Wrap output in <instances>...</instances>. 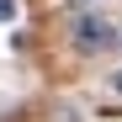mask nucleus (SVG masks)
<instances>
[{"label": "nucleus", "mask_w": 122, "mask_h": 122, "mask_svg": "<svg viewBox=\"0 0 122 122\" xmlns=\"http://www.w3.org/2000/svg\"><path fill=\"white\" fill-rule=\"evenodd\" d=\"M112 90H117V96H122V69H117V74H112Z\"/></svg>", "instance_id": "obj_3"}, {"label": "nucleus", "mask_w": 122, "mask_h": 122, "mask_svg": "<svg viewBox=\"0 0 122 122\" xmlns=\"http://www.w3.org/2000/svg\"><path fill=\"white\" fill-rule=\"evenodd\" d=\"M117 27L106 21L101 11H80L74 21H69V48L74 53H106V48H117Z\"/></svg>", "instance_id": "obj_1"}, {"label": "nucleus", "mask_w": 122, "mask_h": 122, "mask_svg": "<svg viewBox=\"0 0 122 122\" xmlns=\"http://www.w3.org/2000/svg\"><path fill=\"white\" fill-rule=\"evenodd\" d=\"M16 16V0H0V21H11Z\"/></svg>", "instance_id": "obj_2"}, {"label": "nucleus", "mask_w": 122, "mask_h": 122, "mask_svg": "<svg viewBox=\"0 0 122 122\" xmlns=\"http://www.w3.org/2000/svg\"><path fill=\"white\" fill-rule=\"evenodd\" d=\"M117 48H122V37H117Z\"/></svg>", "instance_id": "obj_5"}, {"label": "nucleus", "mask_w": 122, "mask_h": 122, "mask_svg": "<svg viewBox=\"0 0 122 122\" xmlns=\"http://www.w3.org/2000/svg\"><path fill=\"white\" fill-rule=\"evenodd\" d=\"M74 5H96V0H74Z\"/></svg>", "instance_id": "obj_4"}]
</instances>
